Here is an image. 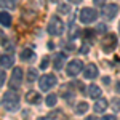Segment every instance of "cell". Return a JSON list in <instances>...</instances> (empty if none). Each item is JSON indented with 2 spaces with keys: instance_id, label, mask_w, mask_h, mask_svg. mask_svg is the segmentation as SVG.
Wrapping results in <instances>:
<instances>
[{
  "instance_id": "6da1fadb",
  "label": "cell",
  "mask_w": 120,
  "mask_h": 120,
  "mask_svg": "<svg viewBox=\"0 0 120 120\" xmlns=\"http://www.w3.org/2000/svg\"><path fill=\"white\" fill-rule=\"evenodd\" d=\"M2 106H3V109H7L8 112H16L19 109V94L15 93L13 88L8 90L7 93H3Z\"/></svg>"
},
{
  "instance_id": "d6986e66",
  "label": "cell",
  "mask_w": 120,
  "mask_h": 120,
  "mask_svg": "<svg viewBox=\"0 0 120 120\" xmlns=\"http://www.w3.org/2000/svg\"><path fill=\"white\" fill-rule=\"evenodd\" d=\"M30 58H34V51L30 50V48H26L22 53H21V59H24V61H27Z\"/></svg>"
},
{
  "instance_id": "d4e9b609",
  "label": "cell",
  "mask_w": 120,
  "mask_h": 120,
  "mask_svg": "<svg viewBox=\"0 0 120 120\" xmlns=\"http://www.w3.org/2000/svg\"><path fill=\"white\" fill-rule=\"evenodd\" d=\"M0 79H2V80H0V85L3 86V85H5V79H7V77H5V69H2V74H0Z\"/></svg>"
},
{
  "instance_id": "7a4b0ae2",
  "label": "cell",
  "mask_w": 120,
  "mask_h": 120,
  "mask_svg": "<svg viewBox=\"0 0 120 120\" xmlns=\"http://www.w3.org/2000/svg\"><path fill=\"white\" fill-rule=\"evenodd\" d=\"M46 29H48V32H50L51 35H61V34L64 32V22L58 18V16H51Z\"/></svg>"
},
{
  "instance_id": "e0dca14e",
  "label": "cell",
  "mask_w": 120,
  "mask_h": 120,
  "mask_svg": "<svg viewBox=\"0 0 120 120\" xmlns=\"http://www.w3.org/2000/svg\"><path fill=\"white\" fill-rule=\"evenodd\" d=\"M58 13H61V15L71 13V2H69V3H61V5H58Z\"/></svg>"
},
{
  "instance_id": "30bf717a",
  "label": "cell",
  "mask_w": 120,
  "mask_h": 120,
  "mask_svg": "<svg viewBox=\"0 0 120 120\" xmlns=\"http://www.w3.org/2000/svg\"><path fill=\"white\" fill-rule=\"evenodd\" d=\"M13 63H15V56L13 55H2V58H0V64H2V69H7V67H11L13 66Z\"/></svg>"
},
{
  "instance_id": "1f68e13d",
  "label": "cell",
  "mask_w": 120,
  "mask_h": 120,
  "mask_svg": "<svg viewBox=\"0 0 120 120\" xmlns=\"http://www.w3.org/2000/svg\"><path fill=\"white\" fill-rule=\"evenodd\" d=\"M51 3H59V0H50Z\"/></svg>"
},
{
  "instance_id": "cb8c5ba5",
  "label": "cell",
  "mask_w": 120,
  "mask_h": 120,
  "mask_svg": "<svg viewBox=\"0 0 120 120\" xmlns=\"http://www.w3.org/2000/svg\"><path fill=\"white\" fill-rule=\"evenodd\" d=\"M48 63H50V59H48V58H43V59H42V63H40V67H42V69H45L46 66H48Z\"/></svg>"
},
{
  "instance_id": "f1b7e54d",
  "label": "cell",
  "mask_w": 120,
  "mask_h": 120,
  "mask_svg": "<svg viewBox=\"0 0 120 120\" xmlns=\"http://www.w3.org/2000/svg\"><path fill=\"white\" fill-rule=\"evenodd\" d=\"M94 3L96 5H102V3H106V0H94Z\"/></svg>"
},
{
  "instance_id": "277c9868",
  "label": "cell",
  "mask_w": 120,
  "mask_h": 120,
  "mask_svg": "<svg viewBox=\"0 0 120 120\" xmlns=\"http://www.w3.org/2000/svg\"><path fill=\"white\" fill-rule=\"evenodd\" d=\"M55 85H56V77L53 74H45L43 77L38 79V86H40L42 91H48Z\"/></svg>"
},
{
  "instance_id": "9a60e30c",
  "label": "cell",
  "mask_w": 120,
  "mask_h": 120,
  "mask_svg": "<svg viewBox=\"0 0 120 120\" xmlns=\"http://www.w3.org/2000/svg\"><path fill=\"white\" fill-rule=\"evenodd\" d=\"M0 19H2V26H3V27H10V26H11V16H10V13L2 11Z\"/></svg>"
},
{
  "instance_id": "44dd1931",
  "label": "cell",
  "mask_w": 120,
  "mask_h": 120,
  "mask_svg": "<svg viewBox=\"0 0 120 120\" xmlns=\"http://www.w3.org/2000/svg\"><path fill=\"white\" fill-rule=\"evenodd\" d=\"M56 99H58V96H56V94H53V93H51V94H48V96H46V106H50V107H51V106H55Z\"/></svg>"
},
{
  "instance_id": "4dcf8cb0",
  "label": "cell",
  "mask_w": 120,
  "mask_h": 120,
  "mask_svg": "<svg viewBox=\"0 0 120 120\" xmlns=\"http://www.w3.org/2000/svg\"><path fill=\"white\" fill-rule=\"evenodd\" d=\"M115 88H117V93H120V82L117 83V85H115Z\"/></svg>"
},
{
  "instance_id": "5b68a950",
  "label": "cell",
  "mask_w": 120,
  "mask_h": 120,
  "mask_svg": "<svg viewBox=\"0 0 120 120\" xmlns=\"http://www.w3.org/2000/svg\"><path fill=\"white\" fill-rule=\"evenodd\" d=\"M102 16L106 19H114L115 16H117V13H119V5L117 3H106L104 7H102Z\"/></svg>"
},
{
  "instance_id": "ac0fdd59",
  "label": "cell",
  "mask_w": 120,
  "mask_h": 120,
  "mask_svg": "<svg viewBox=\"0 0 120 120\" xmlns=\"http://www.w3.org/2000/svg\"><path fill=\"white\" fill-rule=\"evenodd\" d=\"M38 79V75H37V71L34 69V67H29V71H27V82H35Z\"/></svg>"
},
{
  "instance_id": "7c38bea8",
  "label": "cell",
  "mask_w": 120,
  "mask_h": 120,
  "mask_svg": "<svg viewBox=\"0 0 120 120\" xmlns=\"http://www.w3.org/2000/svg\"><path fill=\"white\" fill-rule=\"evenodd\" d=\"M26 99H27V102H30V104H38V102L42 101V96H40V93L30 90V91H27V94H26Z\"/></svg>"
},
{
  "instance_id": "5bb4252c",
  "label": "cell",
  "mask_w": 120,
  "mask_h": 120,
  "mask_svg": "<svg viewBox=\"0 0 120 120\" xmlns=\"http://www.w3.org/2000/svg\"><path fill=\"white\" fill-rule=\"evenodd\" d=\"M66 64V55L64 53H58L55 58V69L56 71H61Z\"/></svg>"
},
{
  "instance_id": "83f0119b",
  "label": "cell",
  "mask_w": 120,
  "mask_h": 120,
  "mask_svg": "<svg viewBox=\"0 0 120 120\" xmlns=\"http://www.w3.org/2000/svg\"><path fill=\"white\" fill-rule=\"evenodd\" d=\"M102 83H111V77H102Z\"/></svg>"
},
{
  "instance_id": "3957f363",
  "label": "cell",
  "mask_w": 120,
  "mask_h": 120,
  "mask_svg": "<svg viewBox=\"0 0 120 120\" xmlns=\"http://www.w3.org/2000/svg\"><path fill=\"white\" fill-rule=\"evenodd\" d=\"M21 83H22V69L21 67H15L13 69V74L10 77V88H13V90H19V86H21Z\"/></svg>"
},
{
  "instance_id": "ffe728a7",
  "label": "cell",
  "mask_w": 120,
  "mask_h": 120,
  "mask_svg": "<svg viewBox=\"0 0 120 120\" xmlns=\"http://www.w3.org/2000/svg\"><path fill=\"white\" fill-rule=\"evenodd\" d=\"M16 3H18V0H2V5L7 7V8H10V10L16 8Z\"/></svg>"
},
{
  "instance_id": "8992f818",
  "label": "cell",
  "mask_w": 120,
  "mask_h": 120,
  "mask_svg": "<svg viewBox=\"0 0 120 120\" xmlns=\"http://www.w3.org/2000/svg\"><path fill=\"white\" fill-rule=\"evenodd\" d=\"M83 69V63L80 61V59H74V61H71L69 64H67V75L69 77H75V75H79L80 72H82Z\"/></svg>"
},
{
  "instance_id": "9c48e42d",
  "label": "cell",
  "mask_w": 120,
  "mask_h": 120,
  "mask_svg": "<svg viewBox=\"0 0 120 120\" xmlns=\"http://www.w3.org/2000/svg\"><path fill=\"white\" fill-rule=\"evenodd\" d=\"M83 77L85 79H96L98 77V67L94 64H88L83 69Z\"/></svg>"
},
{
  "instance_id": "484cf974",
  "label": "cell",
  "mask_w": 120,
  "mask_h": 120,
  "mask_svg": "<svg viewBox=\"0 0 120 120\" xmlns=\"http://www.w3.org/2000/svg\"><path fill=\"white\" fill-rule=\"evenodd\" d=\"M88 50H90V46L86 45V43L80 46V53H88Z\"/></svg>"
},
{
  "instance_id": "603a6c76",
  "label": "cell",
  "mask_w": 120,
  "mask_h": 120,
  "mask_svg": "<svg viewBox=\"0 0 120 120\" xmlns=\"http://www.w3.org/2000/svg\"><path fill=\"white\" fill-rule=\"evenodd\" d=\"M94 32H96V34H104V32H106V24H98Z\"/></svg>"
},
{
  "instance_id": "52a82bcc",
  "label": "cell",
  "mask_w": 120,
  "mask_h": 120,
  "mask_svg": "<svg viewBox=\"0 0 120 120\" xmlns=\"http://www.w3.org/2000/svg\"><path fill=\"white\" fill-rule=\"evenodd\" d=\"M96 11L93 8H82L80 10V21L83 24H90L93 21H96Z\"/></svg>"
},
{
  "instance_id": "7402d4cb",
  "label": "cell",
  "mask_w": 120,
  "mask_h": 120,
  "mask_svg": "<svg viewBox=\"0 0 120 120\" xmlns=\"http://www.w3.org/2000/svg\"><path fill=\"white\" fill-rule=\"evenodd\" d=\"M111 107L115 112L120 111V98H114V99H111Z\"/></svg>"
},
{
  "instance_id": "d6a6232c",
  "label": "cell",
  "mask_w": 120,
  "mask_h": 120,
  "mask_svg": "<svg viewBox=\"0 0 120 120\" xmlns=\"http://www.w3.org/2000/svg\"><path fill=\"white\" fill-rule=\"evenodd\" d=\"M119 34H120V24H119Z\"/></svg>"
},
{
  "instance_id": "2e32d148",
  "label": "cell",
  "mask_w": 120,
  "mask_h": 120,
  "mask_svg": "<svg viewBox=\"0 0 120 120\" xmlns=\"http://www.w3.org/2000/svg\"><path fill=\"white\" fill-rule=\"evenodd\" d=\"M86 111H88V104H86L85 101L79 102V104H77V107H75V112H77L79 115H83Z\"/></svg>"
},
{
  "instance_id": "f546056e",
  "label": "cell",
  "mask_w": 120,
  "mask_h": 120,
  "mask_svg": "<svg viewBox=\"0 0 120 120\" xmlns=\"http://www.w3.org/2000/svg\"><path fill=\"white\" fill-rule=\"evenodd\" d=\"M67 2H71V3H74V5H77V3H80L82 0H67Z\"/></svg>"
},
{
  "instance_id": "4316f807",
  "label": "cell",
  "mask_w": 120,
  "mask_h": 120,
  "mask_svg": "<svg viewBox=\"0 0 120 120\" xmlns=\"http://www.w3.org/2000/svg\"><path fill=\"white\" fill-rule=\"evenodd\" d=\"M101 120H115V115H104Z\"/></svg>"
},
{
  "instance_id": "ba28073f",
  "label": "cell",
  "mask_w": 120,
  "mask_h": 120,
  "mask_svg": "<svg viewBox=\"0 0 120 120\" xmlns=\"http://www.w3.org/2000/svg\"><path fill=\"white\" fill-rule=\"evenodd\" d=\"M115 46H117V35H114V34H109L102 40V50L106 53H112L115 50Z\"/></svg>"
},
{
  "instance_id": "8fae6325",
  "label": "cell",
  "mask_w": 120,
  "mask_h": 120,
  "mask_svg": "<svg viewBox=\"0 0 120 120\" xmlns=\"http://www.w3.org/2000/svg\"><path fill=\"white\" fill-rule=\"evenodd\" d=\"M93 109H94L96 114H102V112L107 109V101L102 99V98H98L96 102H94V106H93Z\"/></svg>"
},
{
  "instance_id": "4fadbf2b",
  "label": "cell",
  "mask_w": 120,
  "mask_h": 120,
  "mask_svg": "<svg viewBox=\"0 0 120 120\" xmlns=\"http://www.w3.org/2000/svg\"><path fill=\"white\" fill-rule=\"evenodd\" d=\"M101 93H102L101 88H99L98 85H94V83L88 86V96H90V98H93V99H98V98L101 96Z\"/></svg>"
}]
</instances>
